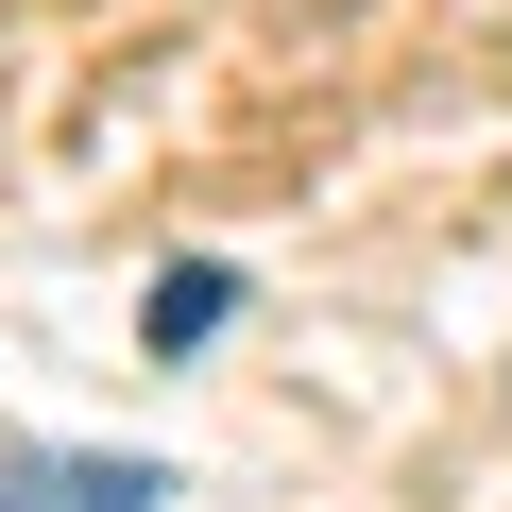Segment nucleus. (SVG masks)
Instances as JSON below:
<instances>
[{"instance_id":"obj_1","label":"nucleus","mask_w":512,"mask_h":512,"mask_svg":"<svg viewBox=\"0 0 512 512\" xmlns=\"http://www.w3.org/2000/svg\"><path fill=\"white\" fill-rule=\"evenodd\" d=\"M222 308H239V274H222V256H188V274H154V291H137V342H154V359H188Z\"/></svg>"},{"instance_id":"obj_2","label":"nucleus","mask_w":512,"mask_h":512,"mask_svg":"<svg viewBox=\"0 0 512 512\" xmlns=\"http://www.w3.org/2000/svg\"><path fill=\"white\" fill-rule=\"evenodd\" d=\"M0 478H18V427H0Z\"/></svg>"}]
</instances>
